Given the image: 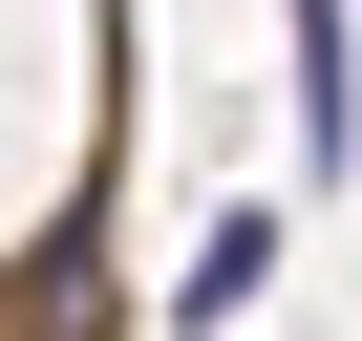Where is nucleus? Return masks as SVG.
Returning a JSON list of instances; mask_svg holds the SVG:
<instances>
[{
  "label": "nucleus",
  "instance_id": "nucleus-1",
  "mask_svg": "<svg viewBox=\"0 0 362 341\" xmlns=\"http://www.w3.org/2000/svg\"><path fill=\"white\" fill-rule=\"evenodd\" d=\"M362 149V43H341V0H298V170Z\"/></svg>",
  "mask_w": 362,
  "mask_h": 341
},
{
  "label": "nucleus",
  "instance_id": "nucleus-2",
  "mask_svg": "<svg viewBox=\"0 0 362 341\" xmlns=\"http://www.w3.org/2000/svg\"><path fill=\"white\" fill-rule=\"evenodd\" d=\"M256 277H277V214H214V235H192V277H170V320H235Z\"/></svg>",
  "mask_w": 362,
  "mask_h": 341
}]
</instances>
